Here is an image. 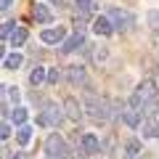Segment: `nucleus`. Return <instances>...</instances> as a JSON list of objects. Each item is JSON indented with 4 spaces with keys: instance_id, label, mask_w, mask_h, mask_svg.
Masks as SVG:
<instances>
[{
    "instance_id": "nucleus-1",
    "label": "nucleus",
    "mask_w": 159,
    "mask_h": 159,
    "mask_svg": "<svg viewBox=\"0 0 159 159\" xmlns=\"http://www.w3.org/2000/svg\"><path fill=\"white\" fill-rule=\"evenodd\" d=\"M85 111H90V117L96 122H106L111 114H109V101L106 98H98L96 93H85Z\"/></svg>"
},
{
    "instance_id": "nucleus-2",
    "label": "nucleus",
    "mask_w": 159,
    "mask_h": 159,
    "mask_svg": "<svg viewBox=\"0 0 159 159\" xmlns=\"http://www.w3.org/2000/svg\"><path fill=\"white\" fill-rule=\"evenodd\" d=\"M154 98H157V82L154 80H143L141 85L135 88V93H133V109H143L146 103H151Z\"/></svg>"
},
{
    "instance_id": "nucleus-3",
    "label": "nucleus",
    "mask_w": 159,
    "mask_h": 159,
    "mask_svg": "<svg viewBox=\"0 0 159 159\" xmlns=\"http://www.w3.org/2000/svg\"><path fill=\"white\" fill-rule=\"evenodd\" d=\"M45 154H48V159H66L69 157L66 141H64L58 133H53V135L45 141Z\"/></svg>"
},
{
    "instance_id": "nucleus-4",
    "label": "nucleus",
    "mask_w": 159,
    "mask_h": 159,
    "mask_svg": "<svg viewBox=\"0 0 159 159\" xmlns=\"http://www.w3.org/2000/svg\"><path fill=\"white\" fill-rule=\"evenodd\" d=\"M109 19H111L114 29H119V32H125V29L133 27V13L125 11V8H111L109 11Z\"/></svg>"
},
{
    "instance_id": "nucleus-5",
    "label": "nucleus",
    "mask_w": 159,
    "mask_h": 159,
    "mask_svg": "<svg viewBox=\"0 0 159 159\" xmlns=\"http://www.w3.org/2000/svg\"><path fill=\"white\" fill-rule=\"evenodd\" d=\"M61 117H64V114H61L58 106H45V111L37 117V125L40 127H56L58 122H61Z\"/></svg>"
},
{
    "instance_id": "nucleus-6",
    "label": "nucleus",
    "mask_w": 159,
    "mask_h": 159,
    "mask_svg": "<svg viewBox=\"0 0 159 159\" xmlns=\"http://www.w3.org/2000/svg\"><path fill=\"white\" fill-rule=\"evenodd\" d=\"M80 146H82V154H98L101 151V143L93 133H85V135L80 138Z\"/></svg>"
},
{
    "instance_id": "nucleus-7",
    "label": "nucleus",
    "mask_w": 159,
    "mask_h": 159,
    "mask_svg": "<svg viewBox=\"0 0 159 159\" xmlns=\"http://www.w3.org/2000/svg\"><path fill=\"white\" fill-rule=\"evenodd\" d=\"M82 43H85V37H82V29L77 27V32H74L69 40H64V43H61V53H72V51H77Z\"/></svg>"
},
{
    "instance_id": "nucleus-8",
    "label": "nucleus",
    "mask_w": 159,
    "mask_h": 159,
    "mask_svg": "<svg viewBox=\"0 0 159 159\" xmlns=\"http://www.w3.org/2000/svg\"><path fill=\"white\" fill-rule=\"evenodd\" d=\"M64 111H66V117L72 119V122H80V119H82V106L77 103V98H66V101H64Z\"/></svg>"
},
{
    "instance_id": "nucleus-9",
    "label": "nucleus",
    "mask_w": 159,
    "mask_h": 159,
    "mask_svg": "<svg viewBox=\"0 0 159 159\" xmlns=\"http://www.w3.org/2000/svg\"><path fill=\"white\" fill-rule=\"evenodd\" d=\"M40 37H43V43H51L53 45V43H61L66 37V29L64 27H51V29H45V32L40 34Z\"/></svg>"
},
{
    "instance_id": "nucleus-10",
    "label": "nucleus",
    "mask_w": 159,
    "mask_h": 159,
    "mask_svg": "<svg viewBox=\"0 0 159 159\" xmlns=\"http://www.w3.org/2000/svg\"><path fill=\"white\" fill-rule=\"evenodd\" d=\"M93 29H96V34H111L114 32V24H111V19H106V16H98L96 21H93Z\"/></svg>"
},
{
    "instance_id": "nucleus-11",
    "label": "nucleus",
    "mask_w": 159,
    "mask_h": 159,
    "mask_svg": "<svg viewBox=\"0 0 159 159\" xmlns=\"http://www.w3.org/2000/svg\"><path fill=\"white\" fill-rule=\"evenodd\" d=\"M69 82H72V85H85V82H88L85 69L77 66V64H74V66H69Z\"/></svg>"
},
{
    "instance_id": "nucleus-12",
    "label": "nucleus",
    "mask_w": 159,
    "mask_h": 159,
    "mask_svg": "<svg viewBox=\"0 0 159 159\" xmlns=\"http://www.w3.org/2000/svg\"><path fill=\"white\" fill-rule=\"evenodd\" d=\"M32 16L37 19L40 24H51V21H53V13L48 11L45 6H34V11H32Z\"/></svg>"
},
{
    "instance_id": "nucleus-13",
    "label": "nucleus",
    "mask_w": 159,
    "mask_h": 159,
    "mask_svg": "<svg viewBox=\"0 0 159 159\" xmlns=\"http://www.w3.org/2000/svg\"><path fill=\"white\" fill-rule=\"evenodd\" d=\"M29 138H32V127H29V125H19L16 127V143H19V146H27Z\"/></svg>"
},
{
    "instance_id": "nucleus-14",
    "label": "nucleus",
    "mask_w": 159,
    "mask_h": 159,
    "mask_svg": "<svg viewBox=\"0 0 159 159\" xmlns=\"http://www.w3.org/2000/svg\"><path fill=\"white\" fill-rule=\"evenodd\" d=\"M24 43H27V29H24V27H16V29H13V34H11V45H13V48H21Z\"/></svg>"
},
{
    "instance_id": "nucleus-15",
    "label": "nucleus",
    "mask_w": 159,
    "mask_h": 159,
    "mask_svg": "<svg viewBox=\"0 0 159 159\" xmlns=\"http://www.w3.org/2000/svg\"><path fill=\"white\" fill-rule=\"evenodd\" d=\"M19 66H21V56L19 53H11V56L3 58V69H8V72H16Z\"/></svg>"
},
{
    "instance_id": "nucleus-16",
    "label": "nucleus",
    "mask_w": 159,
    "mask_h": 159,
    "mask_svg": "<svg viewBox=\"0 0 159 159\" xmlns=\"http://www.w3.org/2000/svg\"><path fill=\"white\" fill-rule=\"evenodd\" d=\"M143 135L146 138H159V122L157 119H146L143 122Z\"/></svg>"
},
{
    "instance_id": "nucleus-17",
    "label": "nucleus",
    "mask_w": 159,
    "mask_h": 159,
    "mask_svg": "<svg viewBox=\"0 0 159 159\" xmlns=\"http://www.w3.org/2000/svg\"><path fill=\"white\" fill-rule=\"evenodd\" d=\"M3 101L6 103H13V106H16L19 103V88H3Z\"/></svg>"
},
{
    "instance_id": "nucleus-18",
    "label": "nucleus",
    "mask_w": 159,
    "mask_h": 159,
    "mask_svg": "<svg viewBox=\"0 0 159 159\" xmlns=\"http://www.w3.org/2000/svg\"><path fill=\"white\" fill-rule=\"evenodd\" d=\"M43 80H48V74H45V69H43V66H34V69H32V74H29V82H32V85L37 88L40 82H43Z\"/></svg>"
},
{
    "instance_id": "nucleus-19",
    "label": "nucleus",
    "mask_w": 159,
    "mask_h": 159,
    "mask_svg": "<svg viewBox=\"0 0 159 159\" xmlns=\"http://www.w3.org/2000/svg\"><path fill=\"white\" fill-rule=\"evenodd\" d=\"M138 154H141V143H138V141H127V146H125V157H127V159H135Z\"/></svg>"
},
{
    "instance_id": "nucleus-20",
    "label": "nucleus",
    "mask_w": 159,
    "mask_h": 159,
    "mask_svg": "<svg viewBox=\"0 0 159 159\" xmlns=\"http://www.w3.org/2000/svg\"><path fill=\"white\" fill-rule=\"evenodd\" d=\"M148 24H151V32H154V37L159 40V11H148Z\"/></svg>"
},
{
    "instance_id": "nucleus-21",
    "label": "nucleus",
    "mask_w": 159,
    "mask_h": 159,
    "mask_svg": "<svg viewBox=\"0 0 159 159\" xmlns=\"http://www.w3.org/2000/svg\"><path fill=\"white\" fill-rule=\"evenodd\" d=\"M11 119L16 122V125H24V122H27V109H21V106H13Z\"/></svg>"
},
{
    "instance_id": "nucleus-22",
    "label": "nucleus",
    "mask_w": 159,
    "mask_h": 159,
    "mask_svg": "<svg viewBox=\"0 0 159 159\" xmlns=\"http://www.w3.org/2000/svg\"><path fill=\"white\" fill-rule=\"evenodd\" d=\"M125 122L130 127H138V122H141V114H138V109H130V111H125Z\"/></svg>"
},
{
    "instance_id": "nucleus-23",
    "label": "nucleus",
    "mask_w": 159,
    "mask_h": 159,
    "mask_svg": "<svg viewBox=\"0 0 159 159\" xmlns=\"http://www.w3.org/2000/svg\"><path fill=\"white\" fill-rule=\"evenodd\" d=\"M77 3V11L82 13V16H88V13L93 11V0H74Z\"/></svg>"
},
{
    "instance_id": "nucleus-24",
    "label": "nucleus",
    "mask_w": 159,
    "mask_h": 159,
    "mask_svg": "<svg viewBox=\"0 0 159 159\" xmlns=\"http://www.w3.org/2000/svg\"><path fill=\"white\" fill-rule=\"evenodd\" d=\"M16 27H19L16 21H6V24H3V29H0V32H3V37H11V34H13V29H16Z\"/></svg>"
},
{
    "instance_id": "nucleus-25",
    "label": "nucleus",
    "mask_w": 159,
    "mask_h": 159,
    "mask_svg": "<svg viewBox=\"0 0 159 159\" xmlns=\"http://www.w3.org/2000/svg\"><path fill=\"white\" fill-rule=\"evenodd\" d=\"M8 135H11V125H8V122H3V125H0V138L6 141Z\"/></svg>"
},
{
    "instance_id": "nucleus-26",
    "label": "nucleus",
    "mask_w": 159,
    "mask_h": 159,
    "mask_svg": "<svg viewBox=\"0 0 159 159\" xmlns=\"http://www.w3.org/2000/svg\"><path fill=\"white\" fill-rule=\"evenodd\" d=\"M48 82H51V85H56V82H58V72H56V69L48 72Z\"/></svg>"
},
{
    "instance_id": "nucleus-27",
    "label": "nucleus",
    "mask_w": 159,
    "mask_h": 159,
    "mask_svg": "<svg viewBox=\"0 0 159 159\" xmlns=\"http://www.w3.org/2000/svg\"><path fill=\"white\" fill-rule=\"evenodd\" d=\"M93 58H96V61H106V51H103V48H101V51H96V56H93Z\"/></svg>"
},
{
    "instance_id": "nucleus-28",
    "label": "nucleus",
    "mask_w": 159,
    "mask_h": 159,
    "mask_svg": "<svg viewBox=\"0 0 159 159\" xmlns=\"http://www.w3.org/2000/svg\"><path fill=\"white\" fill-rule=\"evenodd\" d=\"M0 3H3V6H0L3 11H8V8H11V0H0Z\"/></svg>"
},
{
    "instance_id": "nucleus-29",
    "label": "nucleus",
    "mask_w": 159,
    "mask_h": 159,
    "mask_svg": "<svg viewBox=\"0 0 159 159\" xmlns=\"http://www.w3.org/2000/svg\"><path fill=\"white\" fill-rule=\"evenodd\" d=\"M11 159H27V157H24V154H16V157H11Z\"/></svg>"
},
{
    "instance_id": "nucleus-30",
    "label": "nucleus",
    "mask_w": 159,
    "mask_h": 159,
    "mask_svg": "<svg viewBox=\"0 0 159 159\" xmlns=\"http://www.w3.org/2000/svg\"><path fill=\"white\" fill-rule=\"evenodd\" d=\"M51 3H56V6H61V0H51Z\"/></svg>"
}]
</instances>
